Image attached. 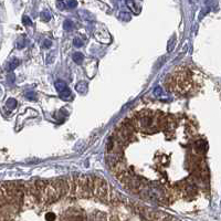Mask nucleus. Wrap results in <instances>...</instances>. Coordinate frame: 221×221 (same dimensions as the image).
I'll list each match as a JSON object with an SVG mask.
<instances>
[{"mask_svg": "<svg viewBox=\"0 0 221 221\" xmlns=\"http://www.w3.org/2000/svg\"><path fill=\"white\" fill-rule=\"evenodd\" d=\"M168 85L174 91L185 94L191 87V73L186 69L175 72L168 81Z\"/></svg>", "mask_w": 221, "mask_h": 221, "instance_id": "1", "label": "nucleus"}, {"mask_svg": "<svg viewBox=\"0 0 221 221\" xmlns=\"http://www.w3.org/2000/svg\"><path fill=\"white\" fill-rule=\"evenodd\" d=\"M55 87H56V90H58L59 93H60V92L65 91L66 88H68V86H66V84L63 81H58V82L55 83Z\"/></svg>", "mask_w": 221, "mask_h": 221, "instance_id": "2", "label": "nucleus"}, {"mask_svg": "<svg viewBox=\"0 0 221 221\" xmlns=\"http://www.w3.org/2000/svg\"><path fill=\"white\" fill-rule=\"evenodd\" d=\"M76 90L80 92V93H84L85 90H87V85L85 84V82H81L80 84L76 85Z\"/></svg>", "mask_w": 221, "mask_h": 221, "instance_id": "3", "label": "nucleus"}, {"mask_svg": "<svg viewBox=\"0 0 221 221\" xmlns=\"http://www.w3.org/2000/svg\"><path fill=\"white\" fill-rule=\"evenodd\" d=\"M83 59L84 58H83V55L81 54V53H74V54H73V60H74L76 63H81L83 61Z\"/></svg>", "mask_w": 221, "mask_h": 221, "instance_id": "4", "label": "nucleus"}, {"mask_svg": "<svg viewBox=\"0 0 221 221\" xmlns=\"http://www.w3.org/2000/svg\"><path fill=\"white\" fill-rule=\"evenodd\" d=\"M154 93H155V95H156V96H159L160 99H166V97H167V96H165V95H164L163 90H161V88H156Z\"/></svg>", "mask_w": 221, "mask_h": 221, "instance_id": "5", "label": "nucleus"}, {"mask_svg": "<svg viewBox=\"0 0 221 221\" xmlns=\"http://www.w3.org/2000/svg\"><path fill=\"white\" fill-rule=\"evenodd\" d=\"M74 45H75V47H82V45H83V41L81 40L80 38H76L74 40Z\"/></svg>", "mask_w": 221, "mask_h": 221, "instance_id": "6", "label": "nucleus"}, {"mask_svg": "<svg viewBox=\"0 0 221 221\" xmlns=\"http://www.w3.org/2000/svg\"><path fill=\"white\" fill-rule=\"evenodd\" d=\"M76 1L75 0H69L68 1V6H69L70 8H74V7H76Z\"/></svg>", "mask_w": 221, "mask_h": 221, "instance_id": "7", "label": "nucleus"}, {"mask_svg": "<svg viewBox=\"0 0 221 221\" xmlns=\"http://www.w3.org/2000/svg\"><path fill=\"white\" fill-rule=\"evenodd\" d=\"M17 65H18V61H17V60L12 61V64H10V66H9V70L14 69V68H16Z\"/></svg>", "mask_w": 221, "mask_h": 221, "instance_id": "8", "label": "nucleus"}, {"mask_svg": "<svg viewBox=\"0 0 221 221\" xmlns=\"http://www.w3.org/2000/svg\"><path fill=\"white\" fill-rule=\"evenodd\" d=\"M72 27V23L70 21H65V23H64V28H65L66 30H69V29H71Z\"/></svg>", "mask_w": 221, "mask_h": 221, "instance_id": "9", "label": "nucleus"}, {"mask_svg": "<svg viewBox=\"0 0 221 221\" xmlns=\"http://www.w3.org/2000/svg\"><path fill=\"white\" fill-rule=\"evenodd\" d=\"M23 23H25V25H31V21L29 20L28 17H23Z\"/></svg>", "mask_w": 221, "mask_h": 221, "instance_id": "10", "label": "nucleus"}, {"mask_svg": "<svg viewBox=\"0 0 221 221\" xmlns=\"http://www.w3.org/2000/svg\"><path fill=\"white\" fill-rule=\"evenodd\" d=\"M41 17H42V18H44V20H45V21H48V20L50 19V16L47 14V12H44V14H41Z\"/></svg>", "mask_w": 221, "mask_h": 221, "instance_id": "11", "label": "nucleus"}, {"mask_svg": "<svg viewBox=\"0 0 221 221\" xmlns=\"http://www.w3.org/2000/svg\"><path fill=\"white\" fill-rule=\"evenodd\" d=\"M58 7H59V8H61V9H64V7H65V6H64L63 2H60V1H58Z\"/></svg>", "mask_w": 221, "mask_h": 221, "instance_id": "12", "label": "nucleus"}, {"mask_svg": "<svg viewBox=\"0 0 221 221\" xmlns=\"http://www.w3.org/2000/svg\"><path fill=\"white\" fill-rule=\"evenodd\" d=\"M55 217L53 215H47V219H54Z\"/></svg>", "mask_w": 221, "mask_h": 221, "instance_id": "13", "label": "nucleus"}]
</instances>
